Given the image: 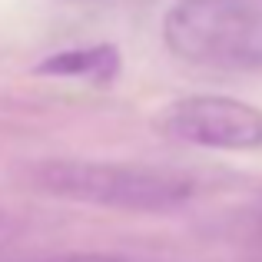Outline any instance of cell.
<instances>
[{
  "mask_svg": "<svg viewBox=\"0 0 262 262\" xmlns=\"http://www.w3.org/2000/svg\"><path fill=\"white\" fill-rule=\"evenodd\" d=\"M27 179L43 196L123 212H169L196 192V179L176 169L103 160H40Z\"/></svg>",
  "mask_w": 262,
  "mask_h": 262,
  "instance_id": "1",
  "label": "cell"
},
{
  "mask_svg": "<svg viewBox=\"0 0 262 262\" xmlns=\"http://www.w3.org/2000/svg\"><path fill=\"white\" fill-rule=\"evenodd\" d=\"M259 223H262V212H259Z\"/></svg>",
  "mask_w": 262,
  "mask_h": 262,
  "instance_id": "6",
  "label": "cell"
},
{
  "mask_svg": "<svg viewBox=\"0 0 262 262\" xmlns=\"http://www.w3.org/2000/svg\"><path fill=\"white\" fill-rule=\"evenodd\" d=\"M156 129L176 143L203 149H262V110L236 96L196 93L173 100L160 110Z\"/></svg>",
  "mask_w": 262,
  "mask_h": 262,
  "instance_id": "3",
  "label": "cell"
},
{
  "mask_svg": "<svg viewBox=\"0 0 262 262\" xmlns=\"http://www.w3.org/2000/svg\"><path fill=\"white\" fill-rule=\"evenodd\" d=\"M40 77L57 80H86V83L106 86L120 77V50L113 43H93V47H70L57 50L37 63Z\"/></svg>",
  "mask_w": 262,
  "mask_h": 262,
  "instance_id": "4",
  "label": "cell"
},
{
  "mask_svg": "<svg viewBox=\"0 0 262 262\" xmlns=\"http://www.w3.org/2000/svg\"><path fill=\"white\" fill-rule=\"evenodd\" d=\"M53 262H129V259H116V256H67V259H53Z\"/></svg>",
  "mask_w": 262,
  "mask_h": 262,
  "instance_id": "5",
  "label": "cell"
},
{
  "mask_svg": "<svg viewBox=\"0 0 262 262\" xmlns=\"http://www.w3.org/2000/svg\"><path fill=\"white\" fill-rule=\"evenodd\" d=\"M163 40L199 67H262V4L256 0H179L163 20Z\"/></svg>",
  "mask_w": 262,
  "mask_h": 262,
  "instance_id": "2",
  "label": "cell"
}]
</instances>
